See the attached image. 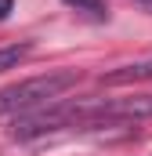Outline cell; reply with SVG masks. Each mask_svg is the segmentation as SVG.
Segmentation results:
<instances>
[{"mask_svg":"<svg viewBox=\"0 0 152 156\" xmlns=\"http://www.w3.org/2000/svg\"><path fill=\"white\" fill-rule=\"evenodd\" d=\"M76 80H80L76 69H51L43 76H29V80L11 83V87H0V116L43 109V105L58 102L69 87H76Z\"/></svg>","mask_w":152,"mask_h":156,"instance_id":"cell-1","label":"cell"},{"mask_svg":"<svg viewBox=\"0 0 152 156\" xmlns=\"http://www.w3.org/2000/svg\"><path fill=\"white\" fill-rule=\"evenodd\" d=\"M62 4H69L76 11H91V15H102V7H105V0H62Z\"/></svg>","mask_w":152,"mask_h":156,"instance_id":"cell-4","label":"cell"},{"mask_svg":"<svg viewBox=\"0 0 152 156\" xmlns=\"http://www.w3.org/2000/svg\"><path fill=\"white\" fill-rule=\"evenodd\" d=\"M138 4H145V7H152V0H138Z\"/></svg>","mask_w":152,"mask_h":156,"instance_id":"cell-6","label":"cell"},{"mask_svg":"<svg viewBox=\"0 0 152 156\" xmlns=\"http://www.w3.org/2000/svg\"><path fill=\"white\" fill-rule=\"evenodd\" d=\"M134 80H152V55L138 58V62H127V66L112 69V73H105V76H102V83L119 87V83H134Z\"/></svg>","mask_w":152,"mask_h":156,"instance_id":"cell-2","label":"cell"},{"mask_svg":"<svg viewBox=\"0 0 152 156\" xmlns=\"http://www.w3.org/2000/svg\"><path fill=\"white\" fill-rule=\"evenodd\" d=\"M11 7H15V0H0V22L11 15Z\"/></svg>","mask_w":152,"mask_h":156,"instance_id":"cell-5","label":"cell"},{"mask_svg":"<svg viewBox=\"0 0 152 156\" xmlns=\"http://www.w3.org/2000/svg\"><path fill=\"white\" fill-rule=\"evenodd\" d=\"M26 55H29V44H7V47H0V73L4 69H15Z\"/></svg>","mask_w":152,"mask_h":156,"instance_id":"cell-3","label":"cell"}]
</instances>
